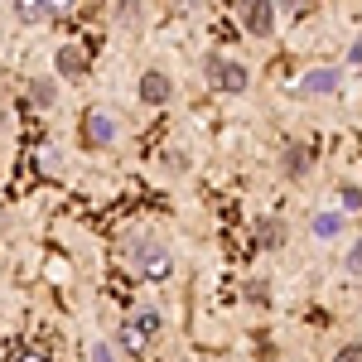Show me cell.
<instances>
[{
	"label": "cell",
	"mask_w": 362,
	"mask_h": 362,
	"mask_svg": "<svg viewBox=\"0 0 362 362\" xmlns=\"http://www.w3.org/2000/svg\"><path fill=\"white\" fill-rule=\"evenodd\" d=\"M29 102H34L39 112L58 107V78H29Z\"/></svg>",
	"instance_id": "11"
},
{
	"label": "cell",
	"mask_w": 362,
	"mask_h": 362,
	"mask_svg": "<svg viewBox=\"0 0 362 362\" xmlns=\"http://www.w3.org/2000/svg\"><path fill=\"white\" fill-rule=\"evenodd\" d=\"M73 5H78V0H49V10H54V20H58V15H73Z\"/></svg>",
	"instance_id": "20"
},
{
	"label": "cell",
	"mask_w": 362,
	"mask_h": 362,
	"mask_svg": "<svg viewBox=\"0 0 362 362\" xmlns=\"http://www.w3.org/2000/svg\"><path fill=\"white\" fill-rule=\"evenodd\" d=\"M280 169H285L290 179H300V174L309 169V145H290V150H285V160H280Z\"/></svg>",
	"instance_id": "12"
},
{
	"label": "cell",
	"mask_w": 362,
	"mask_h": 362,
	"mask_svg": "<svg viewBox=\"0 0 362 362\" xmlns=\"http://www.w3.org/2000/svg\"><path fill=\"white\" fill-rule=\"evenodd\" d=\"M87 362H121L116 358V343H92V358Z\"/></svg>",
	"instance_id": "16"
},
{
	"label": "cell",
	"mask_w": 362,
	"mask_h": 362,
	"mask_svg": "<svg viewBox=\"0 0 362 362\" xmlns=\"http://www.w3.org/2000/svg\"><path fill=\"white\" fill-rule=\"evenodd\" d=\"M348 271H353V276H362V237L353 242V251H348Z\"/></svg>",
	"instance_id": "19"
},
{
	"label": "cell",
	"mask_w": 362,
	"mask_h": 362,
	"mask_svg": "<svg viewBox=\"0 0 362 362\" xmlns=\"http://www.w3.org/2000/svg\"><path fill=\"white\" fill-rule=\"evenodd\" d=\"M87 68H92V54H87L83 44H58L54 49V78H83Z\"/></svg>",
	"instance_id": "7"
},
{
	"label": "cell",
	"mask_w": 362,
	"mask_h": 362,
	"mask_svg": "<svg viewBox=\"0 0 362 362\" xmlns=\"http://www.w3.org/2000/svg\"><path fill=\"white\" fill-rule=\"evenodd\" d=\"M276 20H280L276 0H237V25L247 29L251 39H271L276 34Z\"/></svg>",
	"instance_id": "4"
},
{
	"label": "cell",
	"mask_w": 362,
	"mask_h": 362,
	"mask_svg": "<svg viewBox=\"0 0 362 362\" xmlns=\"http://www.w3.org/2000/svg\"><path fill=\"white\" fill-rule=\"evenodd\" d=\"M39 165L49 169V174H58V150H44V160H39Z\"/></svg>",
	"instance_id": "21"
},
{
	"label": "cell",
	"mask_w": 362,
	"mask_h": 362,
	"mask_svg": "<svg viewBox=\"0 0 362 362\" xmlns=\"http://www.w3.org/2000/svg\"><path fill=\"white\" fill-rule=\"evenodd\" d=\"M309 232H314L319 242H338V237L348 232V213H343V208H324V213L309 218Z\"/></svg>",
	"instance_id": "9"
},
{
	"label": "cell",
	"mask_w": 362,
	"mask_h": 362,
	"mask_svg": "<svg viewBox=\"0 0 362 362\" xmlns=\"http://www.w3.org/2000/svg\"><path fill=\"white\" fill-rule=\"evenodd\" d=\"M10 10H15V20L25 29L44 25V20H54V10H49V0H10Z\"/></svg>",
	"instance_id": "10"
},
{
	"label": "cell",
	"mask_w": 362,
	"mask_h": 362,
	"mask_svg": "<svg viewBox=\"0 0 362 362\" xmlns=\"http://www.w3.org/2000/svg\"><path fill=\"white\" fill-rule=\"evenodd\" d=\"M338 87H343V73L329 68V63H319V68H309V73H305L300 92H305V97H329V92H338Z\"/></svg>",
	"instance_id": "8"
},
{
	"label": "cell",
	"mask_w": 362,
	"mask_h": 362,
	"mask_svg": "<svg viewBox=\"0 0 362 362\" xmlns=\"http://www.w3.org/2000/svg\"><path fill=\"white\" fill-rule=\"evenodd\" d=\"M334 362H362V343H343L334 353Z\"/></svg>",
	"instance_id": "18"
},
{
	"label": "cell",
	"mask_w": 362,
	"mask_h": 362,
	"mask_svg": "<svg viewBox=\"0 0 362 362\" xmlns=\"http://www.w3.org/2000/svg\"><path fill=\"white\" fill-rule=\"evenodd\" d=\"M338 208H343L348 218H358L362 213V184H338Z\"/></svg>",
	"instance_id": "14"
},
{
	"label": "cell",
	"mask_w": 362,
	"mask_h": 362,
	"mask_svg": "<svg viewBox=\"0 0 362 362\" xmlns=\"http://www.w3.org/2000/svg\"><path fill=\"white\" fill-rule=\"evenodd\" d=\"M203 78L213 83V92H223V97H242L251 87V68L237 63V58H223V54H203Z\"/></svg>",
	"instance_id": "2"
},
{
	"label": "cell",
	"mask_w": 362,
	"mask_h": 362,
	"mask_svg": "<svg viewBox=\"0 0 362 362\" xmlns=\"http://www.w3.org/2000/svg\"><path fill=\"white\" fill-rule=\"evenodd\" d=\"M0 121H5V112H0Z\"/></svg>",
	"instance_id": "23"
},
{
	"label": "cell",
	"mask_w": 362,
	"mask_h": 362,
	"mask_svg": "<svg viewBox=\"0 0 362 362\" xmlns=\"http://www.w3.org/2000/svg\"><path fill=\"white\" fill-rule=\"evenodd\" d=\"M131 256H136V266H140L145 280H169L174 276V251L160 247L155 237H140L136 247H131Z\"/></svg>",
	"instance_id": "5"
},
{
	"label": "cell",
	"mask_w": 362,
	"mask_h": 362,
	"mask_svg": "<svg viewBox=\"0 0 362 362\" xmlns=\"http://www.w3.org/2000/svg\"><path fill=\"white\" fill-rule=\"evenodd\" d=\"M179 5H203V0H179Z\"/></svg>",
	"instance_id": "22"
},
{
	"label": "cell",
	"mask_w": 362,
	"mask_h": 362,
	"mask_svg": "<svg viewBox=\"0 0 362 362\" xmlns=\"http://www.w3.org/2000/svg\"><path fill=\"white\" fill-rule=\"evenodd\" d=\"M256 242H261V247H280V242H285V223H280V218H261V223H256Z\"/></svg>",
	"instance_id": "13"
},
{
	"label": "cell",
	"mask_w": 362,
	"mask_h": 362,
	"mask_svg": "<svg viewBox=\"0 0 362 362\" xmlns=\"http://www.w3.org/2000/svg\"><path fill=\"white\" fill-rule=\"evenodd\" d=\"M116 136H121V116L112 107H92L83 116V126H78V145L83 150H107Z\"/></svg>",
	"instance_id": "3"
},
{
	"label": "cell",
	"mask_w": 362,
	"mask_h": 362,
	"mask_svg": "<svg viewBox=\"0 0 362 362\" xmlns=\"http://www.w3.org/2000/svg\"><path fill=\"white\" fill-rule=\"evenodd\" d=\"M116 20L136 29V25H140V5H136V0H121V5H116Z\"/></svg>",
	"instance_id": "15"
},
{
	"label": "cell",
	"mask_w": 362,
	"mask_h": 362,
	"mask_svg": "<svg viewBox=\"0 0 362 362\" xmlns=\"http://www.w3.org/2000/svg\"><path fill=\"white\" fill-rule=\"evenodd\" d=\"M15 362H54V353L34 343V348H20V358H15Z\"/></svg>",
	"instance_id": "17"
},
{
	"label": "cell",
	"mask_w": 362,
	"mask_h": 362,
	"mask_svg": "<svg viewBox=\"0 0 362 362\" xmlns=\"http://www.w3.org/2000/svg\"><path fill=\"white\" fill-rule=\"evenodd\" d=\"M160 338H165V314H160V309H136L131 319H121L116 348H121L126 358H145L150 348H160Z\"/></svg>",
	"instance_id": "1"
},
{
	"label": "cell",
	"mask_w": 362,
	"mask_h": 362,
	"mask_svg": "<svg viewBox=\"0 0 362 362\" xmlns=\"http://www.w3.org/2000/svg\"><path fill=\"white\" fill-rule=\"evenodd\" d=\"M136 97L145 107H169L174 102V78H169L165 68H145L140 83H136Z\"/></svg>",
	"instance_id": "6"
}]
</instances>
